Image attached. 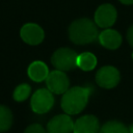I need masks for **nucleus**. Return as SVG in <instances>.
<instances>
[{"mask_svg":"<svg viewBox=\"0 0 133 133\" xmlns=\"http://www.w3.org/2000/svg\"><path fill=\"white\" fill-rule=\"evenodd\" d=\"M68 33L70 39L76 45L90 44L99 36L97 24L87 18L77 19L72 22Z\"/></svg>","mask_w":133,"mask_h":133,"instance_id":"f257e3e1","label":"nucleus"},{"mask_svg":"<svg viewBox=\"0 0 133 133\" xmlns=\"http://www.w3.org/2000/svg\"><path fill=\"white\" fill-rule=\"evenodd\" d=\"M90 92V87L74 86L69 88L62 95L61 108L66 114H77L81 112L88 102Z\"/></svg>","mask_w":133,"mask_h":133,"instance_id":"f03ea898","label":"nucleus"},{"mask_svg":"<svg viewBox=\"0 0 133 133\" xmlns=\"http://www.w3.org/2000/svg\"><path fill=\"white\" fill-rule=\"evenodd\" d=\"M77 60L78 54L70 48H59L51 57V62L55 69L63 72L75 69L77 66Z\"/></svg>","mask_w":133,"mask_h":133,"instance_id":"7ed1b4c3","label":"nucleus"},{"mask_svg":"<svg viewBox=\"0 0 133 133\" xmlns=\"http://www.w3.org/2000/svg\"><path fill=\"white\" fill-rule=\"evenodd\" d=\"M54 105V97L53 92H51L48 88H39L37 89L31 97L30 106L33 112L43 114L51 110Z\"/></svg>","mask_w":133,"mask_h":133,"instance_id":"20e7f679","label":"nucleus"},{"mask_svg":"<svg viewBox=\"0 0 133 133\" xmlns=\"http://www.w3.org/2000/svg\"><path fill=\"white\" fill-rule=\"evenodd\" d=\"M121 80L119 72L112 65H105L100 68L96 73V82L103 88H113Z\"/></svg>","mask_w":133,"mask_h":133,"instance_id":"39448f33","label":"nucleus"},{"mask_svg":"<svg viewBox=\"0 0 133 133\" xmlns=\"http://www.w3.org/2000/svg\"><path fill=\"white\" fill-rule=\"evenodd\" d=\"M47 88L53 94H64L70 88V80L63 71L55 70L49 73L46 79Z\"/></svg>","mask_w":133,"mask_h":133,"instance_id":"423d86ee","label":"nucleus"},{"mask_svg":"<svg viewBox=\"0 0 133 133\" xmlns=\"http://www.w3.org/2000/svg\"><path fill=\"white\" fill-rule=\"evenodd\" d=\"M117 12L113 5L105 3L100 5L95 12V23L101 28H109L116 21Z\"/></svg>","mask_w":133,"mask_h":133,"instance_id":"0eeeda50","label":"nucleus"},{"mask_svg":"<svg viewBox=\"0 0 133 133\" xmlns=\"http://www.w3.org/2000/svg\"><path fill=\"white\" fill-rule=\"evenodd\" d=\"M20 36L28 45H38L44 41L45 33L43 28L35 23H27L20 30Z\"/></svg>","mask_w":133,"mask_h":133,"instance_id":"6e6552de","label":"nucleus"},{"mask_svg":"<svg viewBox=\"0 0 133 133\" xmlns=\"http://www.w3.org/2000/svg\"><path fill=\"white\" fill-rule=\"evenodd\" d=\"M74 123L69 114H58L47 124V133H72Z\"/></svg>","mask_w":133,"mask_h":133,"instance_id":"1a4fd4ad","label":"nucleus"},{"mask_svg":"<svg viewBox=\"0 0 133 133\" xmlns=\"http://www.w3.org/2000/svg\"><path fill=\"white\" fill-rule=\"evenodd\" d=\"M100 124L95 115H83L74 123L73 133H99Z\"/></svg>","mask_w":133,"mask_h":133,"instance_id":"9d476101","label":"nucleus"},{"mask_svg":"<svg viewBox=\"0 0 133 133\" xmlns=\"http://www.w3.org/2000/svg\"><path fill=\"white\" fill-rule=\"evenodd\" d=\"M98 38L100 44L109 50H115L122 44V35L116 30L110 28H106L101 33H99Z\"/></svg>","mask_w":133,"mask_h":133,"instance_id":"9b49d317","label":"nucleus"},{"mask_svg":"<svg viewBox=\"0 0 133 133\" xmlns=\"http://www.w3.org/2000/svg\"><path fill=\"white\" fill-rule=\"evenodd\" d=\"M49 73L50 72H49L47 64L39 60H36V61H33L32 63H30L28 66V70H27L28 77L34 82H42V81L46 80Z\"/></svg>","mask_w":133,"mask_h":133,"instance_id":"f8f14e48","label":"nucleus"},{"mask_svg":"<svg viewBox=\"0 0 133 133\" xmlns=\"http://www.w3.org/2000/svg\"><path fill=\"white\" fill-rule=\"evenodd\" d=\"M97 65V57L90 52H83L78 55L77 66L83 71H91Z\"/></svg>","mask_w":133,"mask_h":133,"instance_id":"ddd939ff","label":"nucleus"},{"mask_svg":"<svg viewBox=\"0 0 133 133\" xmlns=\"http://www.w3.org/2000/svg\"><path fill=\"white\" fill-rule=\"evenodd\" d=\"M99 133H130L129 129L118 121H109L105 123L101 128Z\"/></svg>","mask_w":133,"mask_h":133,"instance_id":"4468645a","label":"nucleus"},{"mask_svg":"<svg viewBox=\"0 0 133 133\" xmlns=\"http://www.w3.org/2000/svg\"><path fill=\"white\" fill-rule=\"evenodd\" d=\"M12 125V113L4 105H0V132H6Z\"/></svg>","mask_w":133,"mask_h":133,"instance_id":"2eb2a0df","label":"nucleus"},{"mask_svg":"<svg viewBox=\"0 0 133 133\" xmlns=\"http://www.w3.org/2000/svg\"><path fill=\"white\" fill-rule=\"evenodd\" d=\"M31 92V87L27 83H22L18 85L14 91V99L17 102H23L25 101Z\"/></svg>","mask_w":133,"mask_h":133,"instance_id":"dca6fc26","label":"nucleus"},{"mask_svg":"<svg viewBox=\"0 0 133 133\" xmlns=\"http://www.w3.org/2000/svg\"><path fill=\"white\" fill-rule=\"evenodd\" d=\"M24 133H47V131L44 129V127L39 124H32L30 126H28Z\"/></svg>","mask_w":133,"mask_h":133,"instance_id":"f3484780","label":"nucleus"},{"mask_svg":"<svg viewBox=\"0 0 133 133\" xmlns=\"http://www.w3.org/2000/svg\"><path fill=\"white\" fill-rule=\"evenodd\" d=\"M127 39H128V43L133 47V25L127 31Z\"/></svg>","mask_w":133,"mask_h":133,"instance_id":"a211bd4d","label":"nucleus"},{"mask_svg":"<svg viewBox=\"0 0 133 133\" xmlns=\"http://www.w3.org/2000/svg\"><path fill=\"white\" fill-rule=\"evenodd\" d=\"M123 4H126V5H130V4H133V0H119Z\"/></svg>","mask_w":133,"mask_h":133,"instance_id":"6ab92c4d","label":"nucleus"},{"mask_svg":"<svg viewBox=\"0 0 133 133\" xmlns=\"http://www.w3.org/2000/svg\"><path fill=\"white\" fill-rule=\"evenodd\" d=\"M129 132H130V133H133V125L129 128Z\"/></svg>","mask_w":133,"mask_h":133,"instance_id":"aec40b11","label":"nucleus"},{"mask_svg":"<svg viewBox=\"0 0 133 133\" xmlns=\"http://www.w3.org/2000/svg\"><path fill=\"white\" fill-rule=\"evenodd\" d=\"M132 58H133V53H132Z\"/></svg>","mask_w":133,"mask_h":133,"instance_id":"412c9836","label":"nucleus"}]
</instances>
